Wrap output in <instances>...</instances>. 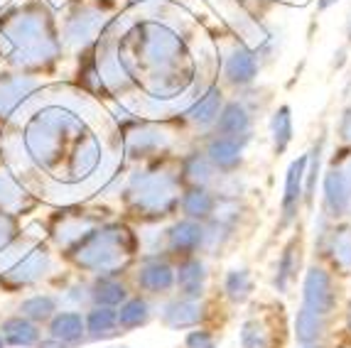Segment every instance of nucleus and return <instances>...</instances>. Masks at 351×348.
<instances>
[{
  "mask_svg": "<svg viewBox=\"0 0 351 348\" xmlns=\"http://www.w3.org/2000/svg\"><path fill=\"white\" fill-rule=\"evenodd\" d=\"M209 316L204 299H184V297H172L160 307V321L172 331L197 329Z\"/></svg>",
  "mask_w": 351,
  "mask_h": 348,
  "instance_id": "2eb2a0df",
  "label": "nucleus"
},
{
  "mask_svg": "<svg viewBox=\"0 0 351 348\" xmlns=\"http://www.w3.org/2000/svg\"><path fill=\"white\" fill-rule=\"evenodd\" d=\"M20 236V226H18V219L12 214H8V211L0 209V253L8 248H12L15 245V240H18Z\"/></svg>",
  "mask_w": 351,
  "mask_h": 348,
  "instance_id": "e433bc0d",
  "label": "nucleus"
},
{
  "mask_svg": "<svg viewBox=\"0 0 351 348\" xmlns=\"http://www.w3.org/2000/svg\"><path fill=\"white\" fill-rule=\"evenodd\" d=\"M346 329L351 331V302L346 304Z\"/></svg>",
  "mask_w": 351,
  "mask_h": 348,
  "instance_id": "37998d69",
  "label": "nucleus"
},
{
  "mask_svg": "<svg viewBox=\"0 0 351 348\" xmlns=\"http://www.w3.org/2000/svg\"><path fill=\"white\" fill-rule=\"evenodd\" d=\"M180 174L167 167L138 169L128 177L123 197L135 216L158 221L180 211Z\"/></svg>",
  "mask_w": 351,
  "mask_h": 348,
  "instance_id": "39448f33",
  "label": "nucleus"
},
{
  "mask_svg": "<svg viewBox=\"0 0 351 348\" xmlns=\"http://www.w3.org/2000/svg\"><path fill=\"white\" fill-rule=\"evenodd\" d=\"M334 133H337V140H339L341 145L351 147V103L339 113V121H337Z\"/></svg>",
  "mask_w": 351,
  "mask_h": 348,
  "instance_id": "58836bf2",
  "label": "nucleus"
},
{
  "mask_svg": "<svg viewBox=\"0 0 351 348\" xmlns=\"http://www.w3.org/2000/svg\"><path fill=\"white\" fill-rule=\"evenodd\" d=\"M322 214L329 221H341L351 214V182L346 179L341 164L329 167L322 179Z\"/></svg>",
  "mask_w": 351,
  "mask_h": 348,
  "instance_id": "9b49d317",
  "label": "nucleus"
},
{
  "mask_svg": "<svg viewBox=\"0 0 351 348\" xmlns=\"http://www.w3.org/2000/svg\"><path fill=\"white\" fill-rule=\"evenodd\" d=\"M204 248V223L192 219H180L165 228V253L175 258L199 256Z\"/></svg>",
  "mask_w": 351,
  "mask_h": 348,
  "instance_id": "ddd939ff",
  "label": "nucleus"
},
{
  "mask_svg": "<svg viewBox=\"0 0 351 348\" xmlns=\"http://www.w3.org/2000/svg\"><path fill=\"white\" fill-rule=\"evenodd\" d=\"M214 209H217V192H211V189H204V186H187V189L180 194V211L184 219L204 223V221L211 219Z\"/></svg>",
  "mask_w": 351,
  "mask_h": 348,
  "instance_id": "a878e982",
  "label": "nucleus"
},
{
  "mask_svg": "<svg viewBox=\"0 0 351 348\" xmlns=\"http://www.w3.org/2000/svg\"><path fill=\"white\" fill-rule=\"evenodd\" d=\"M106 348H130V346H125V343H116V346H106Z\"/></svg>",
  "mask_w": 351,
  "mask_h": 348,
  "instance_id": "a18cd8bd",
  "label": "nucleus"
},
{
  "mask_svg": "<svg viewBox=\"0 0 351 348\" xmlns=\"http://www.w3.org/2000/svg\"><path fill=\"white\" fill-rule=\"evenodd\" d=\"M295 138V123H293V108L287 103L278 105L270 116V142H273V155L280 157L290 147Z\"/></svg>",
  "mask_w": 351,
  "mask_h": 348,
  "instance_id": "473e14b6",
  "label": "nucleus"
},
{
  "mask_svg": "<svg viewBox=\"0 0 351 348\" xmlns=\"http://www.w3.org/2000/svg\"><path fill=\"white\" fill-rule=\"evenodd\" d=\"M86 324V338L91 341H106L121 334L118 329V309L113 307H91L84 316Z\"/></svg>",
  "mask_w": 351,
  "mask_h": 348,
  "instance_id": "2f4dec72",
  "label": "nucleus"
},
{
  "mask_svg": "<svg viewBox=\"0 0 351 348\" xmlns=\"http://www.w3.org/2000/svg\"><path fill=\"white\" fill-rule=\"evenodd\" d=\"M329 319L332 316H322V314L310 312L307 307H300L298 316H295V338H298L300 346L324 343L329 334Z\"/></svg>",
  "mask_w": 351,
  "mask_h": 348,
  "instance_id": "c85d7f7f",
  "label": "nucleus"
},
{
  "mask_svg": "<svg viewBox=\"0 0 351 348\" xmlns=\"http://www.w3.org/2000/svg\"><path fill=\"white\" fill-rule=\"evenodd\" d=\"M88 297L94 307H113L118 309L130 297L128 284L118 275H99L94 284H88Z\"/></svg>",
  "mask_w": 351,
  "mask_h": 348,
  "instance_id": "393cba45",
  "label": "nucleus"
},
{
  "mask_svg": "<svg viewBox=\"0 0 351 348\" xmlns=\"http://www.w3.org/2000/svg\"><path fill=\"white\" fill-rule=\"evenodd\" d=\"M0 35L8 42L10 64L20 69H47L64 49L52 15L35 3L5 15L0 23Z\"/></svg>",
  "mask_w": 351,
  "mask_h": 348,
  "instance_id": "7ed1b4c3",
  "label": "nucleus"
},
{
  "mask_svg": "<svg viewBox=\"0 0 351 348\" xmlns=\"http://www.w3.org/2000/svg\"><path fill=\"white\" fill-rule=\"evenodd\" d=\"M209 287V265L204 258L189 256L182 258L175 267V290L177 297L184 299H204Z\"/></svg>",
  "mask_w": 351,
  "mask_h": 348,
  "instance_id": "dca6fc26",
  "label": "nucleus"
},
{
  "mask_svg": "<svg viewBox=\"0 0 351 348\" xmlns=\"http://www.w3.org/2000/svg\"><path fill=\"white\" fill-rule=\"evenodd\" d=\"M57 307H59V299L52 295H32L27 297V299H23L20 302V314H23L25 319L35 321V324H40V321H49L57 314Z\"/></svg>",
  "mask_w": 351,
  "mask_h": 348,
  "instance_id": "c9c22d12",
  "label": "nucleus"
},
{
  "mask_svg": "<svg viewBox=\"0 0 351 348\" xmlns=\"http://www.w3.org/2000/svg\"><path fill=\"white\" fill-rule=\"evenodd\" d=\"M37 79L23 74H12L0 79V118H8L18 110L20 103L29 99V93L37 91Z\"/></svg>",
  "mask_w": 351,
  "mask_h": 348,
  "instance_id": "4be33fe9",
  "label": "nucleus"
},
{
  "mask_svg": "<svg viewBox=\"0 0 351 348\" xmlns=\"http://www.w3.org/2000/svg\"><path fill=\"white\" fill-rule=\"evenodd\" d=\"M3 346H5V341H3V336H0V348H3Z\"/></svg>",
  "mask_w": 351,
  "mask_h": 348,
  "instance_id": "49530a36",
  "label": "nucleus"
},
{
  "mask_svg": "<svg viewBox=\"0 0 351 348\" xmlns=\"http://www.w3.org/2000/svg\"><path fill=\"white\" fill-rule=\"evenodd\" d=\"M344 29H346V42H351V12H349V18H346Z\"/></svg>",
  "mask_w": 351,
  "mask_h": 348,
  "instance_id": "79ce46f5",
  "label": "nucleus"
},
{
  "mask_svg": "<svg viewBox=\"0 0 351 348\" xmlns=\"http://www.w3.org/2000/svg\"><path fill=\"white\" fill-rule=\"evenodd\" d=\"M300 267H302V238H300V233H295L293 238L282 245L276 262V273L270 277V284L278 295H290L293 284L298 282Z\"/></svg>",
  "mask_w": 351,
  "mask_h": 348,
  "instance_id": "a211bd4d",
  "label": "nucleus"
},
{
  "mask_svg": "<svg viewBox=\"0 0 351 348\" xmlns=\"http://www.w3.org/2000/svg\"><path fill=\"white\" fill-rule=\"evenodd\" d=\"M184 348H219L217 336L204 326H197L184 336Z\"/></svg>",
  "mask_w": 351,
  "mask_h": 348,
  "instance_id": "4c0bfd02",
  "label": "nucleus"
},
{
  "mask_svg": "<svg viewBox=\"0 0 351 348\" xmlns=\"http://www.w3.org/2000/svg\"><path fill=\"white\" fill-rule=\"evenodd\" d=\"M52 270H54V258L47 245H42V243L27 245L25 253H20V256L3 270L0 284L10 292H18V290H23V287H29V284H37L40 279H45Z\"/></svg>",
  "mask_w": 351,
  "mask_h": 348,
  "instance_id": "423d86ee",
  "label": "nucleus"
},
{
  "mask_svg": "<svg viewBox=\"0 0 351 348\" xmlns=\"http://www.w3.org/2000/svg\"><path fill=\"white\" fill-rule=\"evenodd\" d=\"M221 290H223V297H226L231 304H236V307H239V304H246L253 297V292H256V279H253L251 267H246V265L228 267L226 273H223Z\"/></svg>",
  "mask_w": 351,
  "mask_h": 348,
  "instance_id": "bb28decb",
  "label": "nucleus"
},
{
  "mask_svg": "<svg viewBox=\"0 0 351 348\" xmlns=\"http://www.w3.org/2000/svg\"><path fill=\"white\" fill-rule=\"evenodd\" d=\"M304 172H307V152L295 157L285 172V186H282L280 199V221L276 231H285L298 221L300 209L304 203Z\"/></svg>",
  "mask_w": 351,
  "mask_h": 348,
  "instance_id": "1a4fd4ad",
  "label": "nucleus"
},
{
  "mask_svg": "<svg viewBox=\"0 0 351 348\" xmlns=\"http://www.w3.org/2000/svg\"><path fill=\"white\" fill-rule=\"evenodd\" d=\"M339 302L341 295L334 273L319 262H312L302 277V307L322 316H332L339 309Z\"/></svg>",
  "mask_w": 351,
  "mask_h": 348,
  "instance_id": "0eeeda50",
  "label": "nucleus"
},
{
  "mask_svg": "<svg viewBox=\"0 0 351 348\" xmlns=\"http://www.w3.org/2000/svg\"><path fill=\"white\" fill-rule=\"evenodd\" d=\"M49 338H57L64 346H76L86 338V324H84L82 312H57L49 319Z\"/></svg>",
  "mask_w": 351,
  "mask_h": 348,
  "instance_id": "cd10ccee",
  "label": "nucleus"
},
{
  "mask_svg": "<svg viewBox=\"0 0 351 348\" xmlns=\"http://www.w3.org/2000/svg\"><path fill=\"white\" fill-rule=\"evenodd\" d=\"M221 108H223V93L217 84H211L199 99L189 105L184 116H187V121L192 123L194 128L206 130V128H214V125H217Z\"/></svg>",
  "mask_w": 351,
  "mask_h": 348,
  "instance_id": "412c9836",
  "label": "nucleus"
},
{
  "mask_svg": "<svg viewBox=\"0 0 351 348\" xmlns=\"http://www.w3.org/2000/svg\"><path fill=\"white\" fill-rule=\"evenodd\" d=\"M141 238L123 223H96L74 245L66 256L79 270L91 275H121L125 262L138 253Z\"/></svg>",
  "mask_w": 351,
  "mask_h": 348,
  "instance_id": "20e7f679",
  "label": "nucleus"
},
{
  "mask_svg": "<svg viewBox=\"0 0 351 348\" xmlns=\"http://www.w3.org/2000/svg\"><path fill=\"white\" fill-rule=\"evenodd\" d=\"M108 25L106 15L96 8H79L76 12H71L69 18L64 20V27H62V45L66 47H88L96 37L104 32V27Z\"/></svg>",
  "mask_w": 351,
  "mask_h": 348,
  "instance_id": "9d476101",
  "label": "nucleus"
},
{
  "mask_svg": "<svg viewBox=\"0 0 351 348\" xmlns=\"http://www.w3.org/2000/svg\"><path fill=\"white\" fill-rule=\"evenodd\" d=\"M116 57L128 79H143L150 99H180L194 82V64L184 37L172 25L155 18L133 23L113 42Z\"/></svg>",
  "mask_w": 351,
  "mask_h": 348,
  "instance_id": "f257e3e1",
  "label": "nucleus"
},
{
  "mask_svg": "<svg viewBox=\"0 0 351 348\" xmlns=\"http://www.w3.org/2000/svg\"><path fill=\"white\" fill-rule=\"evenodd\" d=\"M278 334L276 326L265 319L263 314H251L248 319H243L239 329V341L241 348H276L278 346Z\"/></svg>",
  "mask_w": 351,
  "mask_h": 348,
  "instance_id": "5701e85b",
  "label": "nucleus"
},
{
  "mask_svg": "<svg viewBox=\"0 0 351 348\" xmlns=\"http://www.w3.org/2000/svg\"><path fill=\"white\" fill-rule=\"evenodd\" d=\"M221 74L228 86L251 88L258 82V74H261V62H258L251 47L234 45L231 52H226V57L221 62Z\"/></svg>",
  "mask_w": 351,
  "mask_h": 348,
  "instance_id": "f8f14e48",
  "label": "nucleus"
},
{
  "mask_svg": "<svg viewBox=\"0 0 351 348\" xmlns=\"http://www.w3.org/2000/svg\"><path fill=\"white\" fill-rule=\"evenodd\" d=\"M214 130H217V135L231 138L246 147L253 138V113L246 108L243 101H228V103H223L221 113H219Z\"/></svg>",
  "mask_w": 351,
  "mask_h": 348,
  "instance_id": "f3484780",
  "label": "nucleus"
},
{
  "mask_svg": "<svg viewBox=\"0 0 351 348\" xmlns=\"http://www.w3.org/2000/svg\"><path fill=\"white\" fill-rule=\"evenodd\" d=\"M180 182L187 186H204V189H211L217 186L221 172L214 169V164L206 160L204 152H189V155L182 157L180 162Z\"/></svg>",
  "mask_w": 351,
  "mask_h": 348,
  "instance_id": "aec40b11",
  "label": "nucleus"
},
{
  "mask_svg": "<svg viewBox=\"0 0 351 348\" xmlns=\"http://www.w3.org/2000/svg\"><path fill=\"white\" fill-rule=\"evenodd\" d=\"M204 155L221 174H239V169L243 167V145L223 135H214L206 142Z\"/></svg>",
  "mask_w": 351,
  "mask_h": 348,
  "instance_id": "6ab92c4d",
  "label": "nucleus"
},
{
  "mask_svg": "<svg viewBox=\"0 0 351 348\" xmlns=\"http://www.w3.org/2000/svg\"><path fill=\"white\" fill-rule=\"evenodd\" d=\"M300 348H327L324 343H312V346H300Z\"/></svg>",
  "mask_w": 351,
  "mask_h": 348,
  "instance_id": "c03bdc74",
  "label": "nucleus"
},
{
  "mask_svg": "<svg viewBox=\"0 0 351 348\" xmlns=\"http://www.w3.org/2000/svg\"><path fill=\"white\" fill-rule=\"evenodd\" d=\"M27 206V192L10 172H0V209L8 214H20Z\"/></svg>",
  "mask_w": 351,
  "mask_h": 348,
  "instance_id": "f704fd0d",
  "label": "nucleus"
},
{
  "mask_svg": "<svg viewBox=\"0 0 351 348\" xmlns=\"http://www.w3.org/2000/svg\"><path fill=\"white\" fill-rule=\"evenodd\" d=\"M172 147V135L152 123H138L123 133V152L128 160L158 157Z\"/></svg>",
  "mask_w": 351,
  "mask_h": 348,
  "instance_id": "6e6552de",
  "label": "nucleus"
},
{
  "mask_svg": "<svg viewBox=\"0 0 351 348\" xmlns=\"http://www.w3.org/2000/svg\"><path fill=\"white\" fill-rule=\"evenodd\" d=\"M324 258L339 273H351V223H332L324 243Z\"/></svg>",
  "mask_w": 351,
  "mask_h": 348,
  "instance_id": "b1692460",
  "label": "nucleus"
},
{
  "mask_svg": "<svg viewBox=\"0 0 351 348\" xmlns=\"http://www.w3.org/2000/svg\"><path fill=\"white\" fill-rule=\"evenodd\" d=\"M135 287L143 295H167L175 290V265L167 258L145 256L135 270Z\"/></svg>",
  "mask_w": 351,
  "mask_h": 348,
  "instance_id": "4468645a",
  "label": "nucleus"
},
{
  "mask_svg": "<svg viewBox=\"0 0 351 348\" xmlns=\"http://www.w3.org/2000/svg\"><path fill=\"white\" fill-rule=\"evenodd\" d=\"M23 142L37 167L71 184L94 177L104 162L101 140L86 128L79 113L62 105L37 110L25 125Z\"/></svg>",
  "mask_w": 351,
  "mask_h": 348,
  "instance_id": "f03ea898",
  "label": "nucleus"
},
{
  "mask_svg": "<svg viewBox=\"0 0 351 348\" xmlns=\"http://www.w3.org/2000/svg\"><path fill=\"white\" fill-rule=\"evenodd\" d=\"M0 336L12 348H32L42 341L40 326H37L35 321L25 319L23 314L8 316V319L0 324Z\"/></svg>",
  "mask_w": 351,
  "mask_h": 348,
  "instance_id": "c756f323",
  "label": "nucleus"
},
{
  "mask_svg": "<svg viewBox=\"0 0 351 348\" xmlns=\"http://www.w3.org/2000/svg\"><path fill=\"white\" fill-rule=\"evenodd\" d=\"M37 348H66V346L62 341H57V338H47V341L37 343Z\"/></svg>",
  "mask_w": 351,
  "mask_h": 348,
  "instance_id": "ea45409f",
  "label": "nucleus"
},
{
  "mask_svg": "<svg viewBox=\"0 0 351 348\" xmlns=\"http://www.w3.org/2000/svg\"><path fill=\"white\" fill-rule=\"evenodd\" d=\"M339 0H317V10H327V8L337 5Z\"/></svg>",
  "mask_w": 351,
  "mask_h": 348,
  "instance_id": "a19ab883",
  "label": "nucleus"
},
{
  "mask_svg": "<svg viewBox=\"0 0 351 348\" xmlns=\"http://www.w3.org/2000/svg\"><path fill=\"white\" fill-rule=\"evenodd\" d=\"M152 312H155V307H152V302L145 295L128 297V299L118 307V329H121V334H128V331L150 324Z\"/></svg>",
  "mask_w": 351,
  "mask_h": 348,
  "instance_id": "7c9ffc66",
  "label": "nucleus"
},
{
  "mask_svg": "<svg viewBox=\"0 0 351 348\" xmlns=\"http://www.w3.org/2000/svg\"><path fill=\"white\" fill-rule=\"evenodd\" d=\"M324 142H327V135H319L315 140L312 150L307 152V172H304V203L307 206H315L317 199V184H319V177H322V157H324Z\"/></svg>",
  "mask_w": 351,
  "mask_h": 348,
  "instance_id": "72a5a7b5",
  "label": "nucleus"
}]
</instances>
